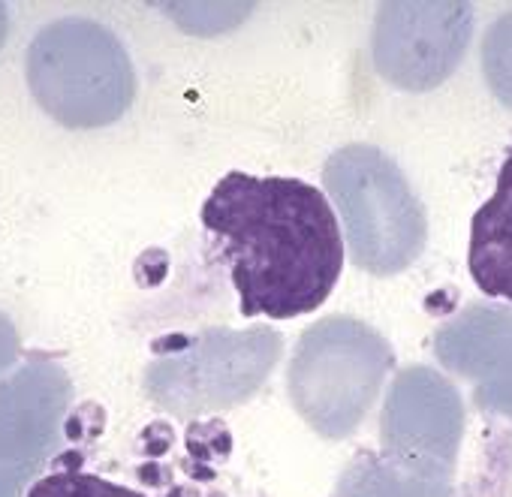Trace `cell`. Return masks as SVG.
Listing matches in <instances>:
<instances>
[{
  "instance_id": "cell-1",
  "label": "cell",
  "mask_w": 512,
  "mask_h": 497,
  "mask_svg": "<svg viewBox=\"0 0 512 497\" xmlns=\"http://www.w3.org/2000/svg\"><path fill=\"white\" fill-rule=\"evenodd\" d=\"M223 244L244 317L293 320L317 311L344 269V238L326 193L299 178L223 175L202 205Z\"/></svg>"
},
{
  "instance_id": "cell-2",
  "label": "cell",
  "mask_w": 512,
  "mask_h": 497,
  "mask_svg": "<svg viewBox=\"0 0 512 497\" xmlns=\"http://www.w3.org/2000/svg\"><path fill=\"white\" fill-rule=\"evenodd\" d=\"M28 79L40 106L67 127H100L133 100V70L118 40L85 19H67L37 34Z\"/></svg>"
},
{
  "instance_id": "cell-3",
  "label": "cell",
  "mask_w": 512,
  "mask_h": 497,
  "mask_svg": "<svg viewBox=\"0 0 512 497\" xmlns=\"http://www.w3.org/2000/svg\"><path fill=\"white\" fill-rule=\"evenodd\" d=\"M347 220L353 257L374 275L410 266L425 244V214L401 169L368 145L335 154L326 169Z\"/></svg>"
},
{
  "instance_id": "cell-4",
  "label": "cell",
  "mask_w": 512,
  "mask_h": 497,
  "mask_svg": "<svg viewBox=\"0 0 512 497\" xmlns=\"http://www.w3.org/2000/svg\"><path fill=\"white\" fill-rule=\"evenodd\" d=\"M392 365V353L386 341L362 323L353 320H332L323 323L314 335L308 359L302 356L299 368L305 377L302 413L314 419V425L329 437L350 434L365 410L371 407L386 371Z\"/></svg>"
},
{
  "instance_id": "cell-5",
  "label": "cell",
  "mask_w": 512,
  "mask_h": 497,
  "mask_svg": "<svg viewBox=\"0 0 512 497\" xmlns=\"http://www.w3.org/2000/svg\"><path fill=\"white\" fill-rule=\"evenodd\" d=\"M70 401L67 374L34 362L0 383V497H22L61 437Z\"/></svg>"
},
{
  "instance_id": "cell-6",
  "label": "cell",
  "mask_w": 512,
  "mask_h": 497,
  "mask_svg": "<svg viewBox=\"0 0 512 497\" xmlns=\"http://www.w3.org/2000/svg\"><path fill=\"white\" fill-rule=\"evenodd\" d=\"M470 10L461 4H389L374 31L377 67L407 91L440 85L464 55Z\"/></svg>"
},
{
  "instance_id": "cell-7",
  "label": "cell",
  "mask_w": 512,
  "mask_h": 497,
  "mask_svg": "<svg viewBox=\"0 0 512 497\" xmlns=\"http://www.w3.org/2000/svg\"><path fill=\"white\" fill-rule=\"evenodd\" d=\"M461 437L455 389L428 368L404 371L386 407V446L416 476H443Z\"/></svg>"
},
{
  "instance_id": "cell-8",
  "label": "cell",
  "mask_w": 512,
  "mask_h": 497,
  "mask_svg": "<svg viewBox=\"0 0 512 497\" xmlns=\"http://www.w3.org/2000/svg\"><path fill=\"white\" fill-rule=\"evenodd\" d=\"M467 269L485 296L512 302V151L497 172L494 193L470 220Z\"/></svg>"
},
{
  "instance_id": "cell-9",
  "label": "cell",
  "mask_w": 512,
  "mask_h": 497,
  "mask_svg": "<svg viewBox=\"0 0 512 497\" xmlns=\"http://www.w3.org/2000/svg\"><path fill=\"white\" fill-rule=\"evenodd\" d=\"M437 356L467 377H512V314H464L437 335Z\"/></svg>"
},
{
  "instance_id": "cell-10",
  "label": "cell",
  "mask_w": 512,
  "mask_h": 497,
  "mask_svg": "<svg viewBox=\"0 0 512 497\" xmlns=\"http://www.w3.org/2000/svg\"><path fill=\"white\" fill-rule=\"evenodd\" d=\"M28 497H145L127 485L109 482L94 473H79V470H64V473H49L43 476Z\"/></svg>"
},
{
  "instance_id": "cell-11",
  "label": "cell",
  "mask_w": 512,
  "mask_h": 497,
  "mask_svg": "<svg viewBox=\"0 0 512 497\" xmlns=\"http://www.w3.org/2000/svg\"><path fill=\"white\" fill-rule=\"evenodd\" d=\"M485 73L491 91L512 106V16L500 19L485 37Z\"/></svg>"
},
{
  "instance_id": "cell-12",
  "label": "cell",
  "mask_w": 512,
  "mask_h": 497,
  "mask_svg": "<svg viewBox=\"0 0 512 497\" xmlns=\"http://www.w3.org/2000/svg\"><path fill=\"white\" fill-rule=\"evenodd\" d=\"M479 398H482V404H488V407H494V410L512 416V377H503L500 383L485 386V389L479 392Z\"/></svg>"
},
{
  "instance_id": "cell-13",
  "label": "cell",
  "mask_w": 512,
  "mask_h": 497,
  "mask_svg": "<svg viewBox=\"0 0 512 497\" xmlns=\"http://www.w3.org/2000/svg\"><path fill=\"white\" fill-rule=\"evenodd\" d=\"M19 356V335L10 326V320L0 314V371H4Z\"/></svg>"
},
{
  "instance_id": "cell-14",
  "label": "cell",
  "mask_w": 512,
  "mask_h": 497,
  "mask_svg": "<svg viewBox=\"0 0 512 497\" xmlns=\"http://www.w3.org/2000/svg\"><path fill=\"white\" fill-rule=\"evenodd\" d=\"M4 34H7V16H4V7H0V43H4Z\"/></svg>"
}]
</instances>
